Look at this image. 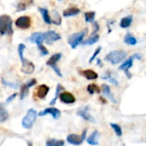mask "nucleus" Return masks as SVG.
Returning a JSON list of instances; mask_svg holds the SVG:
<instances>
[{"mask_svg":"<svg viewBox=\"0 0 146 146\" xmlns=\"http://www.w3.org/2000/svg\"><path fill=\"white\" fill-rule=\"evenodd\" d=\"M12 19L7 14L0 15V35H12Z\"/></svg>","mask_w":146,"mask_h":146,"instance_id":"f257e3e1","label":"nucleus"},{"mask_svg":"<svg viewBox=\"0 0 146 146\" xmlns=\"http://www.w3.org/2000/svg\"><path fill=\"white\" fill-rule=\"evenodd\" d=\"M126 57H127V53L125 51L115 50V51L110 52L105 57V60L108 61V62L112 63L113 64H119V63L122 62Z\"/></svg>","mask_w":146,"mask_h":146,"instance_id":"f03ea898","label":"nucleus"},{"mask_svg":"<svg viewBox=\"0 0 146 146\" xmlns=\"http://www.w3.org/2000/svg\"><path fill=\"white\" fill-rule=\"evenodd\" d=\"M88 31H89L88 29H84V30L78 33H75L70 35V37L68 38V43L71 46L72 49H75L80 43L83 42V40L87 35Z\"/></svg>","mask_w":146,"mask_h":146,"instance_id":"7ed1b4c3","label":"nucleus"},{"mask_svg":"<svg viewBox=\"0 0 146 146\" xmlns=\"http://www.w3.org/2000/svg\"><path fill=\"white\" fill-rule=\"evenodd\" d=\"M36 115L37 113L35 109H29L26 116L23 119V121H22L23 127L25 129H30L33 126L34 122L36 119Z\"/></svg>","mask_w":146,"mask_h":146,"instance_id":"20e7f679","label":"nucleus"},{"mask_svg":"<svg viewBox=\"0 0 146 146\" xmlns=\"http://www.w3.org/2000/svg\"><path fill=\"white\" fill-rule=\"evenodd\" d=\"M61 57H62V54H61V53H55V54H53L52 56H51V58L46 61V65L52 67V70H54V72L56 73V74H57L59 78L62 77V73H61L60 69H59L58 66L57 65V63H58V60L61 58Z\"/></svg>","mask_w":146,"mask_h":146,"instance_id":"39448f33","label":"nucleus"},{"mask_svg":"<svg viewBox=\"0 0 146 146\" xmlns=\"http://www.w3.org/2000/svg\"><path fill=\"white\" fill-rule=\"evenodd\" d=\"M86 134H87V129H84L83 131V133L81 136L77 135V134H70L67 137V142L74 145H80L83 143L84 140L85 139Z\"/></svg>","mask_w":146,"mask_h":146,"instance_id":"423d86ee","label":"nucleus"},{"mask_svg":"<svg viewBox=\"0 0 146 146\" xmlns=\"http://www.w3.org/2000/svg\"><path fill=\"white\" fill-rule=\"evenodd\" d=\"M15 24L21 29H27L31 26V18L29 16H22L16 20Z\"/></svg>","mask_w":146,"mask_h":146,"instance_id":"0eeeda50","label":"nucleus"},{"mask_svg":"<svg viewBox=\"0 0 146 146\" xmlns=\"http://www.w3.org/2000/svg\"><path fill=\"white\" fill-rule=\"evenodd\" d=\"M20 58L22 61V71L25 74H32L35 70V64L24 57Z\"/></svg>","mask_w":146,"mask_h":146,"instance_id":"6e6552de","label":"nucleus"},{"mask_svg":"<svg viewBox=\"0 0 146 146\" xmlns=\"http://www.w3.org/2000/svg\"><path fill=\"white\" fill-rule=\"evenodd\" d=\"M60 38H61L60 35L53 30H49V31L44 33V40H45L46 43L48 45H51L54 41L60 40Z\"/></svg>","mask_w":146,"mask_h":146,"instance_id":"1a4fd4ad","label":"nucleus"},{"mask_svg":"<svg viewBox=\"0 0 146 146\" xmlns=\"http://www.w3.org/2000/svg\"><path fill=\"white\" fill-rule=\"evenodd\" d=\"M89 110H90V107H89V106H84V107L81 108L78 111L77 114H78V116L82 117L83 119H84L87 120V121H90V122H96L95 118H94L92 115H90V114L89 113Z\"/></svg>","mask_w":146,"mask_h":146,"instance_id":"9d476101","label":"nucleus"},{"mask_svg":"<svg viewBox=\"0 0 146 146\" xmlns=\"http://www.w3.org/2000/svg\"><path fill=\"white\" fill-rule=\"evenodd\" d=\"M36 83H37V82H36V79L32 78V79H30L29 82H27L26 84H24L22 86V88H21V92H20V97H21V100L24 99V98L28 96L29 88H30V87H32V86H34Z\"/></svg>","mask_w":146,"mask_h":146,"instance_id":"9b49d317","label":"nucleus"},{"mask_svg":"<svg viewBox=\"0 0 146 146\" xmlns=\"http://www.w3.org/2000/svg\"><path fill=\"white\" fill-rule=\"evenodd\" d=\"M48 113L51 114L54 119H59V117L61 115V113H60V111L58 108H47L44 109L43 111L40 112L39 113V116H44V115L48 114Z\"/></svg>","mask_w":146,"mask_h":146,"instance_id":"f8f14e48","label":"nucleus"},{"mask_svg":"<svg viewBox=\"0 0 146 146\" xmlns=\"http://www.w3.org/2000/svg\"><path fill=\"white\" fill-rule=\"evenodd\" d=\"M59 99L65 104H73L76 102V98L70 92H62L59 94Z\"/></svg>","mask_w":146,"mask_h":146,"instance_id":"ddd939ff","label":"nucleus"},{"mask_svg":"<svg viewBox=\"0 0 146 146\" xmlns=\"http://www.w3.org/2000/svg\"><path fill=\"white\" fill-rule=\"evenodd\" d=\"M48 92H49V87L46 86V84H41L35 89V96H36L39 99H44Z\"/></svg>","mask_w":146,"mask_h":146,"instance_id":"4468645a","label":"nucleus"},{"mask_svg":"<svg viewBox=\"0 0 146 146\" xmlns=\"http://www.w3.org/2000/svg\"><path fill=\"white\" fill-rule=\"evenodd\" d=\"M30 42L35 43L38 46L39 45H42L43 41H45L44 40V33H40V32H36L30 35V37H29L28 39Z\"/></svg>","mask_w":146,"mask_h":146,"instance_id":"2eb2a0df","label":"nucleus"},{"mask_svg":"<svg viewBox=\"0 0 146 146\" xmlns=\"http://www.w3.org/2000/svg\"><path fill=\"white\" fill-rule=\"evenodd\" d=\"M133 57L131 56V58H129L127 60H125L119 67V70H124L125 72V74L127 75V78H131V74H130L129 73V71H128V70L132 66V64H133Z\"/></svg>","mask_w":146,"mask_h":146,"instance_id":"dca6fc26","label":"nucleus"},{"mask_svg":"<svg viewBox=\"0 0 146 146\" xmlns=\"http://www.w3.org/2000/svg\"><path fill=\"white\" fill-rule=\"evenodd\" d=\"M80 73H81V74H82L85 78H87V79H89V80H95V79H96V78H98V74H97V73H96V71L90 70V69L84 70L81 71Z\"/></svg>","mask_w":146,"mask_h":146,"instance_id":"f3484780","label":"nucleus"},{"mask_svg":"<svg viewBox=\"0 0 146 146\" xmlns=\"http://www.w3.org/2000/svg\"><path fill=\"white\" fill-rule=\"evenodd\" d=\"M80 13V10L77 7H70L63 11V16L64 17H74L76 15H78Z\"/></svg>","mask_w":146,"mask_h":146,"instance_id":"a211bd4d","label":"nucleus"},{"mask_svg":"<svg viewBox=\"0 0 146 146\" xmlns=\"http://www.w3.org/2000/svg\"><path fill=\"white\" fill-rule=\"evenodd\" d=\"M34 0H21V1L17 4V11H25L29 6L33 5Z\"/></svg>","mask_w":146,"mask_h":146,"instance_id":"6ab92c4d","label":"nucleus"},{"mask_svg":"<svg viewBox=\"0 0 146 146\" xmlns=\"http://www.w3.org/2000/svg\"><path fill=\"white\" fill-rule=\"evenodd\" d=\"M102 93L105 96L108 97L113 103H116V99L114 98L113 95L111 93V90H110V87L108 85V84H102Z\"/></svg>","mask_w":146,"mask_h":146,"instance_id":"aec40b11","label":"nucleus"},{"mask_svg":"<svg viewBox=\"0 0 146 146\" xmlns=\"http://www.w3.org/2000/svg\"><path fill=\"white\" fill-rule=\"evenodd\" d=\"M38 10H39L40 13L41 14L44 22H45L46 24H51V23H52V18H51V16L49 15V12H48L47 9L40 7Z\"/></svg>","mask_w":146,"mask_h":146,"instance_id":"412c9836","label":"nucleus"},{"mask_svg":"<svg viewBox=\"0 0 146 146\" xmlns=\"http://www.w3.org/2000/svg\"><path fill=\"white\" fill-rule=\"evenodd\" d=\"M9 118V113L3 103H0V123L5 122Z\"/></svg>","mask_w":146,"mask_h":146,"instance_id":"4be33fe9","label":"nucleus"},{"mask_svg":"<svg viewBox=\"0 0 146 146\" xmlns=\"http://www.w3.org/2000/svg\"><path fill=\"white\" fill-rule=\"evenodd\" d=\"M98 137H99V132L97 131H95L88 138L87 142L90 145H97L98 144Z\"/></svg>","mask_w":146,"mask_h":146,"instance_id":"5701e85b","label":"nucleus"},{"mask_svg":"<svg viewBox=\"0 0 146 146\" xmlns=\"http://www.w3.org/2000/svg\"><path fill=\"white\" fill-rule=\"evenodd\" d=\"M132 23V17L131 16H127V17H125L121 19L120 23H119V25L121 28L123 29H127L131 26Z\"/></svg>","mask_w":146,"mask_h":146,"instance_id":"b1692460","label":"nucleus"},{"mask_svg":"<svg viewBox=\"0 0 146 146\" xmlns=\"http://www.w3.org/2000/svg\"><path fill=\"white\" fill-rule=\"evenodd\" d=\"M99 38H100V35L98 34H96V35H93L92 36H90V38L86 39L85 40H84L82 42L83 45L84 46H89V45H93L95 43H96L98 40H99Z\"/></svg>","mask_w":146,"mask_h":146,"instance_id":"393cba45","label":"nucleus"},{"mask_svg":"<svg viewBox=\"0 0 146 146\" xmlns=\"http://www.w3.org/2000/svg\"><path fill=\"white\" fill-rule=\"evenodd\" d=\"M51 18H52V23H54L56 25H60L61 24L62 19H61V17H60V15L58 14V11H52Z\"/></svg>","mask_w":146,"mask_h":146,"instance_id":"a878e982","label":"nucleus"},{"mask_svg":"<svg viewBox=\"0 0 146 146\" xmlns=\"http://www.w3.org/2000/svg\"><path fill=\"white\" fill-rule=\"evenodd\" d=\"M124 41L130 46H134L137 43V39L133 35H131V34H126V35L124 38Z\"/></svg>","mask_w":146,"mask_h":146,"instance_id":"bb28decb","label":"nucleus"},{"mask_svg":"<svg viewBox=\"0 0 146 146\" xmlns=\"http://www.w3.org/2000/svg\"><path fill=\"white\" fill-rule=\"evenodd\" d=\"M64 140H57V139H50L46 142V146H64Z\"/></svg>","mask_w":146,"mask_h":146,"instance_id":"cd10ccee","label":"nucleus"},{"mask_svg":"<svg viewBox=\"0 0 146 146\" xmlns=\"http://www.w3.org/2000/svg\"><path fill=\"white\" fill-rule=\"evenodd\" d=\"M87 90L90 94L93 95L95 93H100L101 92V89L96 84H91L88 86L87 88Z\"/></svg>","mask_w":146,"mask_h":146,"instance_id":"c85d7f7f","label":"nucleus"},{"mask_svg":"<svg viewBox=\"0 0 146 146\" xmlns=\"http://www.w3.org/2000/svg\"><path fill=\"white\" fill-rule=\"evenodd\" d=\"M61 90H64V88L61 86V84H58L57 85V88H56V92H55V96L53 97V99L50 102V105H54L56 103V101L58 99V97H59V93Z\"/></svg>","mask_w":146,"mask_h":146,"instance_id":"c756f323","label":"nucleus"},{"mask_svg":"<svg viewBox=\"0 0 146 146\" xmlns=\"http://www.w3.org/2000/svg\"><path fill=\"white\" fill-rule=\"evenodd\" d=\"M84 17H85V21L87 23H92L95 20L96 17V12L95 11H88L84 13Z\"/></svg>","mask_w":146,"mask_h":146,"instance_id":"7c9ffc66","label":"nucleus"},{"mask_svg":"<svg viewBox=\"0 0 146 146\" xmlns=\"http://www.w3.org/2000/svg\"><path fill=\"white\" fill-rule=\"evenodd\" d=\"M110 125H111V127L113 129V131H114L115 134H116L118 137L122 136V129H121V127H120L118 124H115V123H110Z\"/></svg>","mask_w":146,"mask_h":146,"instance_id":"2f4dec72","label":"nucleus"},{"mask_svg":"<svg viewBox=\"0 0 146 146\" xmlns=\"http://www.w3.org/2000/svg\"><path fill=\"white\" fill-rule=\"evenodd\" d=\"M38 49H39V51L40 52V54H41L42 56H46V55H47V54L49 53L48 50H47V49L46 48V46H43V45H39V46H38Z\"/></svg>","mask_w":146,"mask_h":146,"instance_id":"473e14b6","label":"nucleus"},{"mask_svg":"<svg viewBox=\"0 0 146 146\" xmlns=\"http://www.w3.org/2000/svg\"><path fill=\"white\" fill-rule=\"evenodd\" d=\"M101 50H102V46H99L98 48H96V51H95L94 54H93V55H92V57H91V58H90V61H89L90 63H92V62L94 61V59H95V58H96V56H97V55H98V54L100 53Z\"/></svg>","mask_w":146,"mask_h":146,"instance_id":"72a5a7b5","label":"nucleus"},{"mask_svg":"<svg viewBox=\"0 0 146 146\" xmlns=\"http://www.w3.org/2000/svg\"><path fill=\"white\" fill-rule=\"evenodd\" d=\"M94 30H93V34L96 35V33L99 30V24L97 23H94Z\"/></svg>","mask_w":146,"mask_h":146,"instance_id":"f704fd0d","label":"nucleus"},{"mask_svg":"<svg viewBox=\"0 0 146 146\" xmlns=\"http://www.w3.org/2000/svg\"><path fill=\"white\" fill-rule=\"evenodd\" d=\"M17 96V93H14L12 96H10V97H9V98L6 100V102H11V101H12V100H13V99H14V98H15Z\"/></svg>","mask_w":146,"mask_h":146,"instance_id":"c9c22d12","label":"nucleus"},{"mask_svg":"<svg viewBox=\"0 0 146 146\" xmlns=\"http://www.w3.org/2000/svg\"><path fill=\"white\" fill-rule=\"evenodd\" d=\"M109 81H110L112 84H113L114 85H118V84H119L118 81H117L116 79H114L113 78H109Z\"/></svg>","mask_w":146,"mask_h":146,"instance_id":"e433bc0d","label":"nucleus"},{"mask_svg":"<svg viewBox=\"0 0 146 146\" xmlns=\"http://www.w3.org/2000/svg\"><path fill=\"white\" fill-rule=\"evenodd\" d=\"M133 58H137V59H141L142 58V55L140 53H135L133 54Z\"/></svg>","mask_w":146,"mask_h":146,"instance_id":"4c0bfd02","label":"nucleus"},{"mask_svg":"<svg viewBox=\"0 0 146 146\" xmlns=\"http://www.w3.org/2000/svg\"><path fill=\"white\" fill-rule=\"evenodd\" d=\"M100 100L102 101V103H106V102H106V100H105V99H103L102 97H100Z\"/></svg>","mask_w":146,"mask_h":146,"instance_id":"58836bf2","label":"nucleus"},{"mask_svg":"<svg viewBox=\"0 0 146 146\" xmlns=\"http://www.w3.org/2000/svg\"><path fill=\"white\" fill-rule=\"evenodd\" d=\"M97 63H98L100 65H102V64H101V59H97Z\"/></svg>","mask_w":146,"mask_h":146,"instance_id":"ea45409f","label":"nucleus"},{"mask_svg":"<svg viewBox=\"0 0 146 146\" xmlns=\"http://www.w3.org/2000/svg\"><path fill=\"white\" fill-rule=\"evenodd\" d=\"M59 1H61V0H59Z\"/></svg>","mask_w":146,"mask_h":146,"instance_id":"a19ab883","label":"nucleus"}]
</instances>
